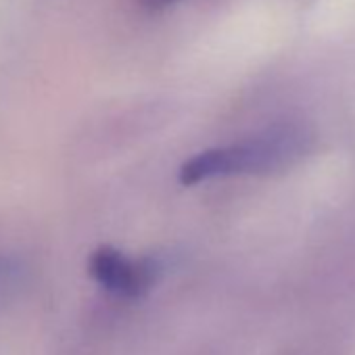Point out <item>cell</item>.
<instances>
[{"instance_id":"2","label":"cell","mask_w":355,"mask_h":355,"mask_svg":"<svg viewBox=\"0 0 355 355\" xmlns=\"http://www.w3.org/2000/svg\"><path fill=\"white\" fill-rule=\"evenodd\" d=\"M90 274L101 286L117 295L138 297L155 282L157 266L148 259L132 261L123 253L103 247L90 257Z\"/></svg>"},{"instance_id":"3","label":"cell","mask_w":355,"mask_h":355,"mask_svg":"<svg viewBox=\"0 0 355 355\" xmlns=\"http://www.w3.org/2000/svg\"><path fill=\"white\" fill-rule=\"evenodd\" d=\"M144 3L153 9H161V7H167V5H173V3H180V0H144Z\"/></svg>"},{"instance_id":"1","label":"cell","mask_w":355,"mask_h":355,"mask_svg":"<svg viewBox=\"0 0 355 355\" xmlns=\"http://www.w3.org/2000/svg\"><path fill=\"white\" fill-rule=\"evenodd\" d=\"M303 150V138L293 132H280L249 140L228 148H211L193 157L180 171L182 184H197L201 180L224 173L268 171L291 163Z\"/></svg>"}]
</instances>
